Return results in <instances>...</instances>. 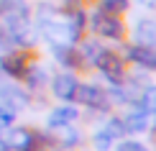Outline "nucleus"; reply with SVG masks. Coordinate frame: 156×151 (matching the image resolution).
Returning a JSON list of instances; mask_svg holds the SVG:
<instances>
[{"instance_id":"f257e3e1","label":"nucleus","mask_w":156,"mask_h":151,"mask_svg":"<svg viewBox=\"0 0 156 151\" xmlns=\"http://www.w3.org/2000/svg\"><path fill=\"white\" fill-rule=\"evenodd\" d=\"M0 28L10 36L16 49L34 46L36 36L31 34V8L26 0H0Z\"/></svg>"},{"instance_id":"f03ea898","label":"nucleus","mask_w":156,"mask_h":151,"mask_svg":"<svg viewBox=\"0 0 156 151\" xmlns=\"http://www.w3.org/2000/svg\"><path fill=\"white\" fill-rule=\"evenodd\" d=\"M87 28L95 36L108 38V41H123L126 38V23H123V18L115 16V13L102 10L100 5L87 13Z\"/></svg>"},{"instance_id":"7ed1b4c3","label":"nucleus","mask_w":156,"mask_h":151,"mask_svg":"<svg viewBox=\"0 0 156 151\" xmlns=\"http://www.w3.org/2000/svg\"><path fill=\"white\" fill-rule=\"evenodd\" d=\"M72 100L80 102V105H87V108H92V110H100V113L110 110V97H108L105 90L97 87V84H77Z\"/></svg>"},{"instance_id":"20e7f679","label":"nucleus","mask_w":156,"mask_h":151,"mask_svg":"<svg viewBox=\"0 0 156 151\" xmlns=\"http://www.w3.org/2000/svg\"><path fill=\"white\" fill-rule=\"evenodd\" d=\"M28 67H31V54L26 49H10L3 51V56H0V69L13 80H23Z\"/></svg>"},{"instance_id":"39448f33","label":"nucleus","mask_w":156,"mask_h":151,"mask_svg":"<svg viewBox=\"0 0 156 151\" xmlns=\"http://www.w3.org/2000/svg\"><path fill=\"white\" fill-rule=\"evenodd\" d=\"M97 69L102 72V74L108 77V82H113V84H123L126 82V59L118 56L115 51H110V49H102V54L100 59H97V64H95Z\"/></svg>"},{"instance_id":"423d86ee","label":"nucleus","mask_w":156,"mask_h":151,"mask_svg":"<svg viewBox=\"0 0 156 151\" xmlns=\"http://www.w3.org/2000/svg\"><path fill=\"white\" fill-rule=\"evenodd\" d=\"M67 16V21H64V31H67V44H77L84 34V28H87V10L82 8V5H77L72 8L69 13H64Z\"/></svg>"},{"instance_id":"0eeeda50","label":"nucleus","mask_w":156,"mask_h":151,"mask_svg":"<svg viewBox=\"0 0 156 151\" xmlns=\"http://www.w3.org/2000/svg\"><path fill=\"white\" fill-rule=\"evenodd\" d=\"M126 56H128V62H131V64H136V67H141V69H148V72L156 69V49L154 46L131 44V46L126 49Z\"/></svg>"},{"instance_id":"6e6552de","label":"nucleus","mask_w":156,"mask_h":151,"mask_svg":"<svg viewBox=\"0 0 156 151\" xmlns=\"http://www.w3.org/2000/svg\"><path fill=\"white\" fill-rule=\"evenodd\" d=\"M51 54L56 56V62H59L62 67H82L80 51L74 49V44H67V41H54V44H51Z\"/></svg>"},{"instance_id":"1a4fd4ad","label":"nucleus","mask_w":156,"mask_h":151,"mask_svg":"<svg viewBox=\"0 0 156 151\" xmlns=\"http://www.w3.org/2000/svg\"><path fill=\"white\" fill-rule=\"evenodd\" d=\"M77 77L72 72H62V74H54V80H51V92H54L59 100H72L74 90H77Z\"/></svg>"},{"instance_id":"9d476101","label":"nucleus","mask_w":156,"mask_h":151,"mask_svg":"<svg viewBox=\"0 0 156 151\" xmlns=\"http://www.w3.org/2000/svg\"><path fill=\"white\" fill-rule=\"evenodd\" d=\"M133 110L123 118V126H126V133H138V131H146L148 128V113L141 108V102H131Z\"/></svg>"},{"instance_id":"9b49d317","label":"nucleus","mask_w":156,"mask_h":151,"mask_svg":"<svg viewBox=\"0 0 156 151\" xmlns=\"http://www.w3.org/2000/svg\"><path fill=\"white\" fill-rule=\"evenodd\" d=\"M133 38H136V44L156 49V18H141L133 28Z\"/></svg>"},{"instance_id":"f8f14e48","label":"nucleus","mask_w":156,"mask_h":151,"mask_svg":"<svg viewBox=\"0 0 156 151\" xmlns=\"http://www.w3.org/2000/svg\"><path fill=\"white\" fill-rule=\"evenodd\" d=\"M77 120V108L74 105H62V108H54L49 113V128H67Z\"/></svg>"},{"instance_id":"ddd939ff","label":"nucleus","mask_w":156,"mask_h":151,"mask_svg":"<svg viewBox=\"0 0 156 151\" xmlns=\"http://www.w3.org/2000/svg\"><path fill=\"white\" fill-rule=\"evenodd\" d=\"M102 44H97L95 38H90V41H82L80 44V59H82V67H95L97 64V59H100V54H102Z\"/></svg>"},{"instance_id":"4468645a","label":"nucleus","mask_w":156,"mask_h":151,"mask_svg":"<svg viewBox=\"0 0 156 151\" xmlns=\"http://www.w3.org/2000/svg\"><path fill=\"white\" fill-rule=\"evenodd\" d=\"M0 95L5 97V102H8L10 108H26V105H28V95H26L23 90L13 87V84H0Z\"/></svg>"},{"instance_id":"2eb2a0df","label":"nucleus","mask_w":156,"mask_h":151,"mask_svg":"<svg viewBox=\"0 0 156 151\" xmlns=\"http://www.w3.org/2000/svg\"><path fill=\"white\" fill-rule=\"evenodd\" d=\"M26 80H28V87L31 90H41L44 84L49 82V74L44 67H38V64H31L28 72H26Z\"/></svg>"},{"instance_id":"dca6fc26","label":"nucleus","mask_w":156,"mask_h":151,"mask_svg":"<svg viewBox=\"0 0 156 151\" xmlns=\"http://www.w3.org/2000/svg\"><path fill=\"white\" fill-rule=\"evenodd\" d=\"M100 8L108 13H115V16H123L131 8V0H100Z\"/></svg>"},{"instance_id":"f3484780","label":"nucleus","mask_w":156,"mask_h":151,"mask_svg":"<svg viewBox=\"0 0 156 151\" xmlns=\"http://www.w3.org/2000/svg\"><path fill=\"white\" fill-rule=\"evenodd\" d=\"M138 102H141V108H144L148 115H154L156 113V87H146V92L141 95Z\"/></svg>"},{"instance_id":"a211bd4d","label":"nucleus","mask_w":156,"mask_h":151,"mask_svg":"<svg viewBox=\"0 0 156 151\" xmlns=\"http://www.w3.org/2000/svg\"><path fill=\"white\" fill-rule=\"evenodd\" d=\"M13 120H16V108H10L8 102L0 105V131L10 128V126H13Z\"/></svg>"},{"instance_id":"6ab92c4d","label":"nucleus","mask_w":156,"mask_h":151,"mask_svg":"<svg viewBox=\"0 0 156 151\" xmlns=\"http://www.w3.org/2000/svg\"><path fill=\"white\" fill-rule=\"evenodd\" d=\"M92 141H95V146L100 149V151H108V149L115 143V138L108 133V128H100V131L95 133V138H92Z\"/></svg>"},{"instance_id":"aec40b11","label":"nucleus","mask_w":156,"mask_h":151,"mask_svg":"<svg viewBox=\"0 0 156 151\" xmlns=\"http://www.w3.org/2000/svg\"><path fill=\"white\" fill-rule=\"evenodd\" d=\"M80 141H82L80 131H74L72 126H67V133H64V138H62V146L64 149H74V146H80Z\"/></svg>"},{"instance_id":"412c9836","label":"nucleus","mask_w":156,"mask_h":151,"mask_svg":"<svg viewBox=\"0 0 156 151\" xmlns=\"http://www.w3.org/2000/svg\"><path fill=\"white\" fill-rule=\"evenodd\" d=\"M105 128H108V133L113 136V138H120V136H126V126H123V118H110Z\"/></svg>"},{"instance_id":"4be33fe9","label":"nucleus","mask_w":156,"mask_h":151,"mask_svg":"<svg viewBox=\"0 0 156 151\" xmlns=\"http://www.w3.org/2000/svg\"><path fill=\"white\" fill-rule=\"evenodd\" d=\"M118 151H148V149L144 146V143H138V141H120Z\"/></svg>"},{"instance_id":"5701e85b","label":"nucleus","mask_w":156,"mask_h":151,"mask_svg":"<svg viewBox=\"0 0 156 151\" xmlns=\"http://www.w3.org/2000/svg\"><path fill=\"white\" fill-rule=\"evenodd\" d=\"M144 8H151V10H156V0H138Z\"/></svg>"},{"instance_id":"b1692460","label":"nucleus","mask_w":156,"mask_h":151,"mask_svg":"<svg viewBox=\"0 0 156 151\" xmlns=\"http://www.w3.org/2000/svg\"><path fill=\"white\" fill-rule=\"evenodd\" d=\"M154 133H156V126H154Z\"/></svg>"},{"instance_id":"393cba45","label":"nucleus","mask_w":156,"mask_h":151,"mask_svg":"<svg viewBox=\"0 0 156 151\" xmlns=\"http://www.w3.org/2000/svg\"><path fill=\"white\" fill-rule=\"evenodd\" d=\"M77 3H82V0H77Z\"/></svg>"},{"instance_id":"a878e982","label":"nucleus","mask_w":156,"mask_h":151,"mask_svg":"<svg viewBox=\"0 0 156 151\" xmlns=\"http://www.w3.org/2000/svg\"><path fill=\"white\" fill-rule=\"evenodd\" d=\"M3 151H5V149H3Z\"/></svg>"}]
</instances>
